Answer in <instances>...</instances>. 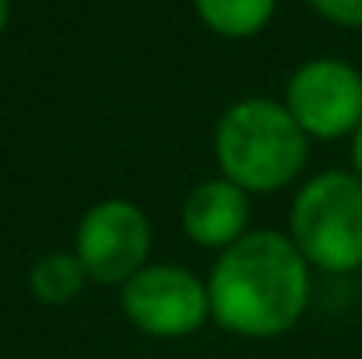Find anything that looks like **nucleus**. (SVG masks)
Listing matches in <instances>:
<instances>
[{"instance_id": "1", "label": "nucleus", "mask_w": 362, "mask_h": 359, "mask_svg": "<svg viewBox=\"0 0 362 359\" xmlns=\"http://www.w3.org/2000/svg\"><path fill=\"white\" fill-rule=\"evenodd\" d=\"M211 321L246 342L288 335L310 310L313 268L285 229H250L204 275Z\"/></svg>"}, {"instance_id": "2", "label": "nucleus", "mask_w": 362, "mask_h": 359, "mask_svg": "<svg viewBox=\"0 0 362 359\" xmlns=\"http://www.w3.org/2000/svg\"><path fill=\"white\" fill-rule=\"evenodd\" d=\"M211 155L218 176L243 187L250 198H267L303 176L310 162V137L281 99L250 96L226 106L218 117Z\"/></svg>"}, {"instance_id": "3", "label": "nucleus", "mask_w": 362, "mask_h": 359, "mask_svg": "<svg viewBox=\"0 0 362 359\" xmlns=\"http://www.w3.org/2000/svg\"><path fill=\"white\" fill-rule=\"evenodd\" d=\"M288 239L313 271L362 275V180L352 169H320L288 205Z\"/></svg>"}, {"instance_id": "4", "label": "nucleus", "mask_w": 362, "mask_h": 359, "mask_svg": "<svg viewBox=\"0 0 362 359\" xmlns=\"http://www.w3.org/2000/svg\"><path fill=\"white\" fill-rule=\"evenodd\" d=\"M117 292L127 324L158 342L190 338L211 321L208 285L197 271L183 264L151 261Z\"/></svg>"}, {"instance_id": "5", "label": "nucleus", "mask_w": 362, "mask_h": 359, "mask_svg": "<svg viewBox=\"0 0 362 359\" xmlns=\"http://www.w3.org/2000/svg\"><path fill=\"white\" fill-rule=\"evenodd\" d=\"M151 219L130 198H103L78 219L71 250L88 271V282L120 289L151 264Z\"/></svg>"}, {"instance_id": "6", "label": "nucleus", "mask_w": 362, "mask_h": 359, "mask_svg": "<svg viewBox=\"0 0 362 359\" xmlns=\"http://www.w3.org/2000/svg\"><path fill=\"white\" fill-rule=\"evenodd\" d=\"M281 103L310 141L352 137L362 123V71L338 57H313L288 74Z\"/></svg>"}, {"instance_id": "7", "label": "nucleus", "mask_w": 362, "mask_h": 359, "mask_svg": "<svg viewBox=\"0 0 362 359\" xmlns=\"http://www.w3.org/2000/svg\"><path fill=\"white\" fill-rule=\"evenodd\" d=\"M250 222H253V198L218 173L190 187L180 208L183 237L194 246L215 250V253L240 243L253 229Z\"/></svg>"}, {"instance_id": "8", "label": "nucleus", "mask_w": 362, "mask_h": 359, "mask_svg": "<svg viewBox=\"0 0 362 359\" xmlns=\"http://www.w3.org/2000/svg\"><path fill=\"white\" fill-rule=\"evenodd\" d=\"M88 285V271L71 246L42 250L28 268V292L42 307H67Z\"/></svg>"}, {"instance_id": "9", "label": "nucleus", "mask_w": 362, "mask_h": 359, "mask_svg": "<svg viewBox=\"0 0 362 359\" xmlns=\"http://www.w3.org/2000/svg\"><path fill=\"white\" fill-rule=\"evenodd\" d=\"M278 0H194L197 18L226 39H250L267 28Z\"/></svg>"}, {"instance_id": "10", "label": "nucleus", "mask_w": 362, "mask_h": 359, "mask_svg": "<svg viewBox=\"0 0 362 359\" xmlns=\"http://www.w3.org/2000/svg\"><path fill=\"white\" fill-rule=\"evenodd\" d=\"M324 21L341 28H362V0H306Z\"/></svg>"}, {"instance_id": "11", "label": "nucleus", "mask_w": 362, "mask_h": 359, "mask_svg": "<svg viewBox=\"0 0 362 359\" xmlns=\"http://www.w3.org/2000/svg\"><path fill=\"white\" fill-rule=\"evenodd\" d=\"M349 159H352V166H349V169L362 180V123L356 127V134L349 137Z\"/></svg>"}, {"instance_id": "12", "label": "nucleus", "mask_w": 362, "mask_h": 359, "mask_svg": "<svg viewBox=\"0 0 362 359\" xmlns=\"http://www.w3.org/2000/svg\"><path fill=\"white\" fill-rule=\"evenodd\" d=\"M7 14H11V4L0 0V35H4V28H7Z\"/></svg>"}, {"instance_id": "13", "label": "nucleus", "mask_w": 362, "mask_h": 359, "mask_svg": "<svg viewBox=\"0 0 362 359\" xmlns=\"http://www.w3.org/2000/svg\"><path fill=\"white\" fill-rule=\"evenodd\" d=\"M359 282H362V275H359Z\"/></svg>"}]
</instances>
